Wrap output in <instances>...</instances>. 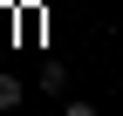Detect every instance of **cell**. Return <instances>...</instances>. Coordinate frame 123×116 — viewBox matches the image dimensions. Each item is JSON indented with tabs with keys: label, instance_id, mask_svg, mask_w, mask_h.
<instances>
[{
	"label": "cell",
	"instance_id": "obj_1",
	"mask_svg": "<svg viewBox=\"0 0 123 116\" xmlns=\"http://www.w3.org/2000/svg\"><path fill=\"white\" fill-rule=\"evenodd\" d=\"M21 103V75H0V109H14Z\"/></svg>",
	"mask_w": 123,
	"mask_h": 116
},
{
	"label": "cell",
	"instance_id": "obj_2",
	"mask_svg": "<svg viewBox=\"0 0 123 116\" xmlns=\"http://www.w3.org/2000/svg\"><path fill=\"white\" fill-rule=\"evenodd\" d=\"M62 116H96V103H82V96H75V103H62Z\"/></svg>",
	"mask_w": 123,
	"mask_h": 116
}]
</instances>
